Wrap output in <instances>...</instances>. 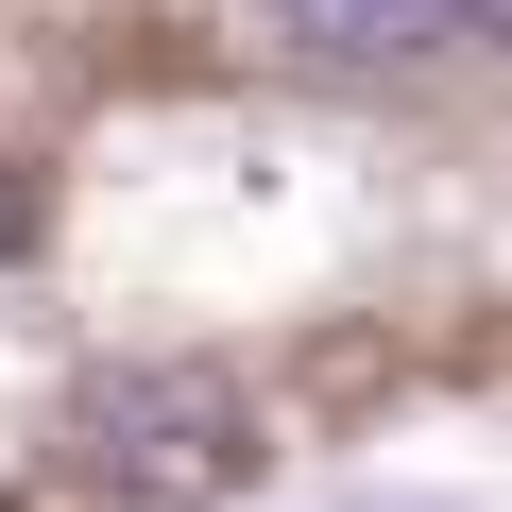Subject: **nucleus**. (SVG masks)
<instances>
[{
    "label": "nucleus",
    "instance_id": "obj_3",
    "mask_svg": "<svg viewBox=\"0 0 512 512\" xmlns=\"http://www.w3.org/2000/svg\"><path fill=\"white\" fill-rule=\"evenodd\" d=\"M18 239H35V171L0 154V256H18Z\"/></svg>",
    "mask_w": 512,
    "mask_h": 512
},
{
    "label": "nucleus",
    "instance_id": "obj_2",
    "mask_svg": "<svg viewBox=\"0 0 512 512\" xmlns=\"http://www.w3.org/2000/svg\"><path fill=\"white\" fill-rule=\"evenodd\" d=\"M239 18L325 69H495L512 52V0H239Z\"/></svg>",
    "mask_w": 512,
    "mask_h": 512
},
{
    "label": "nucleus",
    "instance_id": "obj_1",
    "mask_svg": "<svg viewBox=\"0 0 512 512\" xmlns=\"http://www.w3.org/2000/svg\"><path fill=\"white\" fill-rule=\"evenodd\" d=\"M69 461L120 495V512H222V495H256V393L222 376V359H120V376H86V410H69Z\"/></svg>",
    "mask_w": 512,
    "mask_h": 512
}]
</instances>
